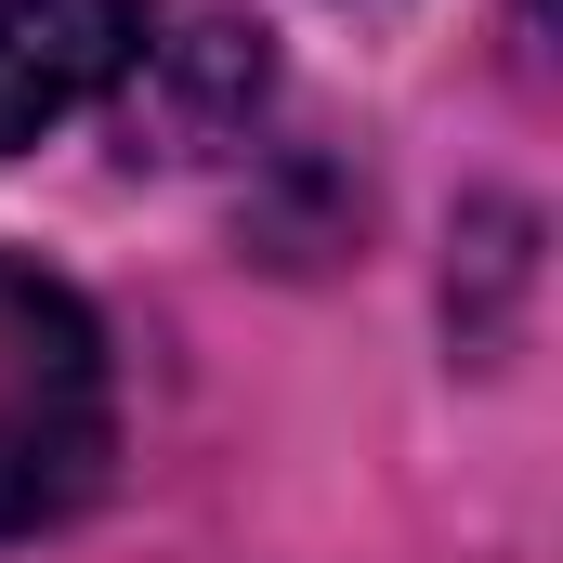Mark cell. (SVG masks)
Instances as JSON below:
<instances>
[{"instance_id":"6da1fadb","label":"cell","mask_w":563,"mask_h":563,"mask_svg":"<svg viewBox=\"0 0 563 563\" xmlns=\"http://www.w3.org/2000/svg\"><path fill=\"white\" fill-rule=\"evenodd\" d=\"M106 445H119V380L92 301L40 263H0V538L66 525L106 485Z\"/></svg>"},{"instance_id":"7a4b0ae2","label":"cell","mask_w":563,"mask_h":563,"mask_svg":"<svg viewBox=\"0 0 563 563\" xmlns=\"http://www.w3.org/2000/svg\"><path fill=\"white\" fill-rule=\"evenodd\" d=\"M106 92L132 119V157H197L210 132H236L263 106V13L250 0H132Z\"/></svg>"},{"instance_id":"3957f363","label":"cell","mask_w":563,"mask_h":563,"mask_svg":"<svg viewBox=\"0 0 563 563\" xmlns=\"http://www.w3.org/2000/svg\"><path fill=\"white\" fill-rule=\"evenodd\" d=\"M132 0H0V157L66 132L106 79H119Z\"/></svg>"}]
</instances>
